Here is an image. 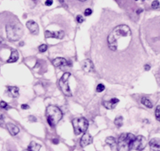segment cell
<instances>
[{"instance_id": "277c9868", "label": "cell", "mask_w": 160, "mask_h": 151, "mask_svg": "<svg viewBox=\"0 0 160 151\" xmlns=\"http://www.w3.org/2000/svg\"><path fill=\"white\" fill-rule=\"evenodd\" d=\"M136 137L131 133H123L121 134L117 144L118 151H130L132 148L133 141Z\"/></svg>"}, {"instance_id": "1f68e13d", "label": "cell", "mask_w": 160, "mask_h": 151, "mask_svg": "<svg viewBox=\"0 0 160 151\" xmlns=\"http://www.w3.org/2000/svg\"><path fill=\"white\" fill-rule=\"evenodd\" d=\"M4 123V115H0V126H2Z\"/></svg>"}, {"instance_id": "6da1fadb", "label": "cell", "mask_w": 160, "mask_h": 151, "mask_svg": "<svg viewBox=\"0 0 160 151\" xmlns=\"http://www.w3.org/2000/svg\"><path fill=\"white\" fill-rule=\"evenodd\" d=\"M143 57L142 43L130 25L109 21L93 29L91 58L97 74L110 83H131L139 75Z\"/></svg>"}, {"instance_id": "f35d334b", "label": "cell", "mask_w": 160, "mask_h": 151, "mask_svg": "<svg viewBox=\"0 0 160 151\" xmlns=\"http://www.w3.org/2000/svg\"><path fill=\"white\" fill-rule=\"evenodd\" d=\"M135 1H137V0H135Z\"/></svg>"}, {"instance_id": "52a82bcc", "label": "cell", "mask_w": 160, "mask_h": 151, "mask_svg": "<svg viewBox=\"0 0 160 151\" xmlns=\"http://www.w3.org/2000/svg\"><path fill=\"white\" fill-rule=\"evenodd\" d=\"M146 145V140L143 136L139 135L137 137H136L135 140L133 141L132 144V149L136 150L141 151L142 150Z\"/></svg>"}, {"instance_id": "d590c367", "label": "cell", "mask_w": 160, "mask_h": 151, "mask_svg": "<svg viewBox=\"0 0 160 151\" xmlns=\"http://www.w3.org/2000/svg\"><path fill=\"white\" fill-rule=\"evenodd\" d=\"M77 1H79V2H86V1H87V0H77Z\"/></svg>"}, {"instance_id": "30bf717a", "label": "cell", "mask_w": 160, "mask_h": 151, "mask_svg": "<svg viewBox=\"0 0 160 151\" xmlns=\"http://www.w3.org/2000/svg\"><path fill=\"white\" fill-rule=\"evenodd\" d=\"M26 27L29 29V31H31V33L36 35L38 33V25L36 24V22L33 21H29L26 22Z\"/></svg>"}, {"instance_id": "4dcf8cb0", "label": "cell", "mask_w": 160, "mask_h": 151, "mask_svg": "<svg viewBox=\"0 0 160 151\" xmlns=\"http://www.w3.org/2000/svg\"><path fill=\"white\" fill-rule=\"evenodd\" d=\"M21 109H29V105H28V104H22L21 105Z\"/></svg>"}, {"instance_id": "8fae6325", "label": "cell", "mask_w": 160, "mask_h": 151, "mask_svg": "<svg viewBox=\"0 0 160 151\" xmlns=\"http://www.w3.org/2000/svg\"><path fill=\"white\" fill-rule=\"evenodd\" d=\"M119 102V100L116 99V98H113L111 99L109 101H104L102 103L103 106L108 109H113L115 108V106L117 105V104Z\"/></svg>"}, {"instance_id": "7a4b0ae2", "label": "cell", "mask_w": 160, "mask_h": 151, "mask_svg": "<svg viewBox=\"0 0 160 151\" xmlns=\"http://www.w3.org/2000/svg\"><path fill=\"white\" fill-rule=\"evenodd\" d=\"M46 116H47V121H48V125L50 127H54L62 119L63 113L57 106L49 105V106H48L47 110H46Z\"/></svg>"}, {"instance_id": "e0dca14e", "label": "cell", "mask_w": 160, "mask_h": 151, "mask_svg": "<svg viewBox=\"0 0 160 151\" xmlns=\"http://www.w3.org/2000/svg\"><path fill=\"white\" fill-rule=\"evenodd\" d=\"M19 59V54L16 50H13L12 53H11V55L9 59L7 60L8 63H14V62H16Z\"/></svg>"}, {"instance_id": "2e32d148", "label": "cell", "mask_w": 160, "mask_h": 151, "mask_svg": "<svg viewBox=\"0 0 160 151\" xmlns=\"http://www.w3.org/2000/svg\"><path fill=\"white\" fill-rule=\"evenodd\" d=\"M8 92L13 98H17L19 96V88L16 87H8Z\"/></svg>"}, {"instance_id": "9c48e42d", "label": "cell", "mask_w": 160, "mask_h": 151, "mask_svg": "<svg viewBox=\"0 0 160 151\" xmlns=\"http://www.w3.org/2000/svg\"><path fill=\"white\" fill-rule=\"evenodd\" d=\"M45 36L47 38L53 37V38L62 39L65 36V32L63 31H55V32H52L50 31H45Z\"/></svg>"}, {"instance_id": "ac0fdd59", "label": "cell", "mask_w": 160, "mask_h": 151, "mask_svg": "<svg viewBox=\"0 0 160 151\" xmlns=\"http://www.w3.org/2000/svg\"><path fill=\"white\" fill-rule=\"evenodd\" d=\"M41 144H37L36 142H31L29 144V147H28V150L30 151H39L41 149Z\"/></svg>"}, {"instance_id": "3957f363", "label": "cell", "mask_w": 160, "mask_h": 151, "mask_svg": "<svg viewBox=\"0 0 160 151\" xmlns=\"http://www.w3.org/2000/svg\"><path fill=\"white\" fill-rule=\"evenodd\" d=\"M6 35L9 40L17 41L23 35L22 26L19 23H9L6 26Z\"/></svg>"}, {"instance_id": "7c38bea8", "label": "cell", "mask_w": 160, "mask_h": 151, "mask_svg": "<svg viewBox=\"0 0 160 151\" xmlns=\"http://www.w3.org/2000/svg\"><path fill=\"white\" fill-rule=\"evenodd\" d=\"M81 66H82V68L85 70V71H87V72H92L93 71V69H94V65H93V63L91 61V60H89V59H84L82 62H81Z\"/></svg>"}, {"instance_id": "9a60e30c", "label": "cell", "mask_w": 160, "mask_h": 151, "mask_svg": "<svg viewBox=\"0 0 160 151\" xmlns=\"http://www.w3.org/2000/svg\"><path fill=\"white\" fill-rule=\"evenodd\" d=\"M7 129L9 130V133H10L12 136L17 135V134L19 133V132H20V128H19L16 125L10 122L7 123Z\"/></svg>"}, {"instance_id": "74e56055", "label": "cell", "mask_w": 160, "mask_h": 151, "mask_svg": "<svg viewBox=\"0 0 160 151\" xmlns=\"http://www.w3.org/2000/svg\"><path fill=\"white\" fill-rule=\"evenodd\" d=\"M33 1H35V2H36V1H37V0H33Z\"/></svg>"}, {"instance_id": "603a6c76", "label": "cell", "mask_w": 160, "mask_h": 151, "mask_svg": "<svg viewBox=\"0 0 160 151\" xmlns=\"http://www.w3.org/2000/svg\"><path fill=\"white\" fill-rule=\"evenodd\" d=\"M104 89H105V87H104V85H103V84H102V83H99V84L97 86L96 91H97V93H101V92H102Z\"/></svg>"}, {"instance_id": "8992f818", "label": "cell", "mask_w": 160, "mask_h": 151, "mask_svg": "<svg viewBox=\"0 0 160 151\" xmlns=\"http://www.w3.org/2000/svg\"><path fill=\"white\" fill-rule=\"evenodd\" d=\"M74 132L76 135L86 132L88 128V121L85 117L75 118L72 121Z\"/></svg>"}, {"instance_id": "cb8c5ba5", "label": "cell", "mask_w": 160, "mask_h": 151, "mask_svg": "<svg viewBox=\"0 0 160 151\" xmlns=\"http://www.w3.org/2000/svg\"><path fill=\"white\" fill-rule=\"evenodd\" d=\"M38 49H39V51H40L41 53H44V52H46L47 49H48V46H47L46 44H42V45L39 46Z\"/></svg>"}, {"instance_id": "5b68a950", "label": "cell", "mask_w": 160, "mask_h": 151, "mask_svg": "<svg viewBox=\"0 0 160 151\" xmlns=\"http://www.w3.org/2000/svg\"><path fill=\"white\" fill-rule=\"evenodd\" d=\"M70 76L71 74L70 72H65L59 79V87L62 90V92L67 97H72L74 96L72 88L70 87Z\"/></svg>"}, {"instance_id": "d6986e66", "label": "cell", "mask_w": 160, "mask_h": 151, "mask_svg": "<svg viewBox=\"0 0 160 151\" xmlns=\"http://www.w3.org/2000/svg\"><path fill=\"white\" fill-rule=\"evenodd\" d=\"M106 143L109 144L112 150L115 149V147H116V141H115L114 137H108L106 138Z\"/></svg>"}, {"instance_id": "8d00e7d4", "label": "cell", "mask_w": 160, "mask_h": 151, "mask_svg": "<svg viewBox=\"0 0 160 151\" xmlns=\"http://www.w3.org/2000/svg\"><path fill=\"white\" fill-rule=\"evenodd\" d=\"M23 151H30L29 150H23Z\"/></svg>"}, {"instance_id": "ffe728a7", "label": "cell", "mask_w": 160, "mask_h": 151, "mask_svg": "<svg viewBox=\"0 0 160 151\" xmlns=\"http://www.w3.org/2000/svg\"><path fill=\"white\" fill-rule=\"evenodd\" d=\"M141 102L143 105H145L146 107L149 109L153 108V103L151 102V100L149 99H147L146 97H142V99H141Z\"/></svg>"}, {"instance_id": "5bb4252c", "label": "cell", "mask_w": 160, "mask_h": 151, "mask_svg": "<svg viewBox=\"0 0 160 151\" xmlns=\"http://www.w3.org/2000/svg\"><path fill=\"white\" fill-rule=\"evenodd\" d=\"M71 65V64L70 63H68V61L66 60L65 59H64V58H56L54 60H53V65L55 66V67H61V66H65V65Z\"/></svg>"}, {"instance_id": "44dd1931", "label": "cell", "mask_w": 160, "mask_h": 151, "mask_svg": "<svg viewBox=\"0 0 160 151\" xmlns=\"http://www.w3.org/2000/svg\"><path fill=\"white\" fill-rule=\"evenodd\" d=\"M114 124L115 126H117L118 127H120L123 124V117L122 116H117L116 118L114 119Z\"/></svg>"}, {"instance_id": "836d02e7", "label": "cell", "mask_w": 160, "mask_h": 151, "mask_svg": "<svg viewBox=\"0 0 160 151\" xmlns=\"http://www.w3.org/2000/svg\"><path fill=\"white\" fill-rule=\"evenodd\" d=\"M141 12H142V9H138V10H137V14H140V13H141Z\"/></svg>"}, {"instance_id": "d6a6232c", "label": "cell", "mask_w": 160, "mask_h": 151, "mask_svg": "<svg viewBox=\"0 0 160 151\" xmlns=\"http://www.w3.org/2000/svg\"><path fill=\"white\" fill-rule=\"evenodd\" d=\"M53 143L54 144H58V139H53Z\"/></svg>"}, {"instance_id": "4fadbf2b", "label": "cell", "mask_w": 160, "mask_h": 151, "mask_svg": "<svg viewBox=\"0 0 160 151\" xmlns=\"http://www.w3.org/2000/svg\"><path fill=\"white\" fill-rule=\"evenodd\" d=\"M149 145L153 151H160V138H153L149 142Z\"/></svg>"}, {"instance_id": "ba28073f", "label": "cell", "mask_w": 160, "mask_h": 151, "mask_svg": "<svg viewBox=\"0 0 160 151\" xmlns=\"http://www.w3.org/2000/svg\"><path fill=\"white\" fill-rule=\"evenodd\" d=\"M92 143V137L91 136V134H90V133H88V132H85V133H84V135H83L82 137H81V139H80V146H81L82 148H84V147L87 146V145H89V144H91Z\"/></svg>"}, {"instance_id": "83f0119b", "label": "cell", "mask_w": 160, "mask_h": 151, "mask_svg": "<svg viewBox=\"0 0 160 151\" xmlns=\"http://www.w3.org/2000/svg\"><path fill=\"white\" fill-rule=\"evenodd\" d=\"M76 21H78V23H82V22L84 21V18H83L80 14H78V15L76 16Z\"/></svg>"}, {"instance_id": "d4e9b609", "label": "cell", "mask_w": 160, "mask_h": 151, "mask_svg": "<svg viewBox=\"0 0 160 151\" xmlns=\"http://www.w3.org/2000/svg\"><path fill=\"white\" fill-rule=\"evenodd\" d=\"M0 107L2 109H9V106L8 105V104L6 102H4V101H1L0 102Z\"/></svg>"}, {"instance_id": "4316f807", "label": "cell", "mask_w": 160, "mask_h": 151, "mask_svg": "<svg viewBox=\"0 0 160 151\" xmlns=\"http://www.w3.org/2000/svg\"><path fill=\"white\" fill-rule=\"evenodd\" d=\"M92 14V9H90V8L86 9L85 11H84V14H85L86 16H89V15H91Z\"/></svg>"}, {"instance_id": "7402d4cb", "label": "cell", "mask_w": 160, "mask_h": 151, "mask_svg": "<svg viewBox=\"0 0 160 151\" xmlns=\"http://www.w3.org/2000/svg\"><path fill=\"white\" fill-rule=\"evenodd\" d=\"M155 116H156V119L160 122V105H158L155 109Z\"/></svg>"}, {"instance_id": "e575fe53", "label": "cell", "mask_w": 160, "mask_h": 151, "mask_svg": "<svg viewBox=\"0 0 160 151\" xmlns=\"http://www.w3.org/2000/svg\"><path fill=\"white\" fill-rule=\"evenodd\" d=\"M3 43H4V40H3V39H2V38L0 37V44H2Z\"/></svg>"}, {"instance_id": "f546056e", "label": "cell", "mask_w": 160, "mask_h": 151, "mask_svg": "<svg viewBox=\"0 0 160 151\" xmlns=\"http://www.w3.org/2000/svg\"><path fill=\"white\" fill-rule=\"evenodd\" d=\"M143 68L145 69V71H149L150 68H151V66L149 65H147V64H146V65H144V66H143Z\"/></svg>"}, {"instance_id": "484cf974", "label": "cell", "mask_w": 160, "mask_h": 151, "mask_svg": "<svg viewBox=\"0 0 160 151\" xmlns=\"http://www.w3.org/2000/svg\"><path fill=\"white\" fill-rule=\"evenodd\" d=\"M159 2L158 0H154L152 3V8H153V9H158V8H159Z\"/></svg>"}, {"instance_id": "f1b7e54d", "label": "cell", "mask_w": 160, "mask_h": 151, "mask_svg": "<svg viewBox=\"0 0 160 151\" xmlns=\"http://www.w3.org/2000/svg\"><path fill=\"white\" fill-rule=\"evenodd\" d=\"M45 4H46L47 6H51L52 4H53V0H46Z\"/></svg>"}]
</instances>
